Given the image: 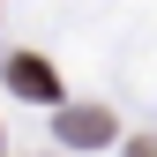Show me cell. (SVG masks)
Here are the masks:
<instances>
[{
    "mask_svg": "<svg viewBox=\"0 0 157 157\" xmlns=\"http://www.w3.org/2000/svg\"><path fill=\"white\" fill-rule=\"evenodd\" d=\"M60 142H112V112L105 105H60Z\"/></svg>",
    "mask_w": 157,
    "mask_h": 157,
    "instance_id": "1",
    "label": "cell"
},
{
    "mask_svg": "<svg viewBox=\"0 0 157 157\" xmlns=\"http://www.w3.org/2000/svg\"><path fill=\"white\" fill-rule=\"evenodd\" d=\"M135 157H157V142H150V135H142V142H135Z\"/></svg>",
    "mask_w": 157,
    "mask_h": 157,
    "instance_id": "3",
    "label": "cell"
},
{
    "mask_svg": "<svg viewBox=\"0 0 157 157\" xmlns=\"http://www.w3.org/2000/svg\"><path fill=\"white\" fill-rule=\"evenodd\" d=\"M8 82L23 90V97H37V105H60V75H52L45 60H30V52H15V60H8Z\"/></svg>",
    "mask_w": 157,
    "mask_h": 157,
    "instance_id": "2",
    "label": "cell"
}]
</instances>
